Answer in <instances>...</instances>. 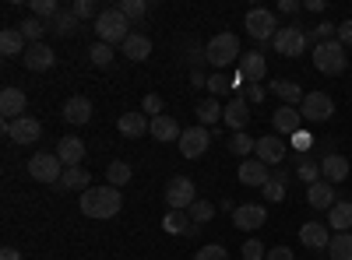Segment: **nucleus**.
<instances>
[{
    "label": "nucleus",
    "mask_w": 352,
    "mask_h": 260,
    "mask_svg": "<svg viewBox=\"0 0 352 260\" xmlns=\"http://www.w3.org/2000/svg\"><path fill=\"white\" fill-rule=\"evenodd\" d=\"M78 204H81V215L85 218H113V215H120V204H124V197L116 187H88L81 197H78Z\"/></svg>",
    "instance_id": "f257e3e1"
},
{
    "label": "nucleus",
    "mask_w": 352,
    "mask_h": 260,
    "mask_svg": "<svg viewBox=\"0 0 352 260\" xmlns=\"http://www.w3.org/2000/svg\"><path fill=\"white\" fill-rule=\"evenodd\" d=\"M204 56H208V64L215 71H226L229 64L240 60V36L236 32H219L204 43Z\"/></svg>",
    "instance_id": "f03ea898"
},
{
    "label": "nucleus",
    "mask_w": 352,
    "mask_h": 260,
    "mask_svg": "<svg viewBox=\"0 0 352 260\" xmlns=\"http://www.w3.org/2000/svg\"><path fill=\"white\" fill-rule=\"evenodd\" d=\"M96 36H99V43H106V46H116V43H127V36H131V21L124 18V11L120 8H106L99 18H96Z\"/></svg>",
    "instance_id": "7ed1b4c3"
},
{
    "label": "nucleus",
    "mask_w": 352,
    "mask_h": 260,
    "mask_svg": "<svg viewBox=\"0 0 352 260\" xmlns=\"http://www.w3.org/2000/svg\"><path fill=\"white\" fill-rule=\"evenodd\" d=\"M345 64H349V56H345V46H342L338 39L314 46V67H317L320 74H342Z\"/></svg>",
    "instance_id": "20e7f679"
},
{
    "label": "nucleus",
    "mask_w": 352,
    "mask_h": 260,
    "mask_svg": "<svg viewBox=\"0 0 352 260\" xmlns=\"http://www.w3.org/2000/svg\"><path fill=\"white\" fill-rule=\"evenodd\" d=\"M28 176L36 183H60L64 180V162L56 158V152H36L28 158Z\"/></svg>",
    "instance_id": "39448f33"
},
{
    "label": "nucleus",
    "mask_w": 352,
    "mask_h": 260,
    "mask_svg": "<svg viewBox=\"0 0 352 260\" xmlns=\"http://www.w3.org/2000/svg\"><path fill=\"white\" fill-rule=\"evenodd\" d=\"M243 25H247V36L250 39H257V43H272L278 32V18H275V11H268V8H250L247 11V18H243Z\"/></svg>",
    "instance_id": "423d86ee"
},
{
    "label": "nucleus",
    "mask_w": 352,
    "mask_h": 260,
    "mask_svg": "<svg viewBox=\"0 0 352 260\" xmlns=\"http://www.w3.org/2000/svg\"><path fill=\"white\" fill-rule=\"evenodd\" d=\"M310 36L303 32L300 25H285V28H278V36L272 39V46H275V53H282V56H303L307 49H310Z\"/></svg>",
    "instance_id": "0eeeda50"
},
{
    "label": "nucleus",
    "mask_w": 352,
    "mask_h": 260,
    "mask_svg": "<svg viewBox=\"0 0 352 260\" xmlns=\"http://www.w3.org/2000/svg\"><path fill=\"white\" fill-rule=\"evenodd\" d=\"M197 200V187L190 176H173L166 183V204L169 211H190V204Z\"/></svg>",
    "instance_id": "6e6552de"
},
{
    "label": "nucleus",
    "mask_w": 352,
    "mask_h": 260,
    "mask_svg": "<svg viewBox=\"0 0 352 260\" xmlns=\"http://www.w3.org/2000/svg\"><path fill=\"white\" fill-rule=\"evenodd\" d=\"M335 113V99L328 92H307L303 102H300V117L310 120V123H324Z\"/></svg>",
    "instance_id": "1a4fd4ad"
},
{
    "label": "nucleus",
    "mask_w": 352,
    "mask_h": 260,
    "mask_svg": "<svg viewBox=\"0 0 352 260\" xmlns=\"http://www.w3.org/2000/svg\"><path fill=\"white\" fill-rule=\"evenodd\" d=\"M4 134L14 144H36L43 137V123L36 117H21V120H4Z\"/></svg>",
    "instance_id": "9d476101"
},
{
    "label": "nucleus",
    "mask_w": 352,
    "mask_h": 260,
    "mask_svg": "<svg viewBox=\"0 0 352 260\" xmlns=\"http://www.w3.org/2000/svg\"><path fill=\"white\" fill-rule=\"evenodd\" d=\"M176 144H180L184 158H201L204 152H208V144H212V134H208V127H187Z\"/></svg>",
    "instance_id": "9b49d317"
},
{
    "label": "nucleus",
    "mask_w": 352,
    "mask_h": 260,
    "mask_svg": "<svg viewBox=\"0 0 352 260\" xmlns=\"http://www.w3.org/2000/svg\"><path fill=\"white\" fill-rule=\"evenodd\" d=\"M236 180L243 183V187H264L272 180V169L264 165L261 158H243L240 162V172H236Z\"/></svg>",
    "instance_id": "f8f14e48"
},
{
    "label": "nucleus",
    "mask_w": 352,
    "mask_h": 260,
    "mask_svg": "<svg viewBox=\"0 0 352 260\" xmlns=\"http://www.w3.org/2000/svg\"><path fill=\"white\" fill-rule=\"evenodd\" d=\"M25 106H28V95L21 88H14V84H8V88L0 92V113H4V120H21Z\"/></svg>",
    "instance_id": "ddd939ff"
},
{
    "label": "nucleus",
    "mask_w": 352,
    "mask_h": 260,
    "mask_svg": "<svg viewBox=\"0 0 352 260\" xmlns=\"http://www.w3.org/2000/svg\"><path fill=\"white\" fill-rule=\"evenodd\" d=\"M300 243L310 250H328L331 246V233L324 222H303L300 225Z\"/></svg>",
    "instance_id": "4468645a"
},
{
    "label": "nucleus",
    "mask_w": 352,
    "mask_h": 260,
    "mask_svg": "<svg viewBox=\"0 0 352 260\" xmlns=\"http://www.w3.org/2000/svg\"><path fill=\"white\" fill-rule=\"evenodd\" d=\"M56 158L64 162V169H78L85 162V141L81 137H60L56 141Z\"/></svg>",
    "instance_id": "2eb2a0df"
},
{
    "label": "nucleus",
    "mask_w": 352,
    "mask_h": 260,
    "mask_svg": "<svg viewBox=\"0 0 352 260\" xmlns=\"http://www.w3.org/2000/svg\"><path fill=\"white\" fill-rule=\"evenodd\" d=\"M21 64H25L28 71H50V67L56 64V53H53L46 43H36V46H28V49L21 53Z\"/></svg>",
    "instance_id": "dca6fc26"
},
{
    "label": "nucleus",
    "mask_w": 352,
    "mask_h": 260,
    "mask_svg": "<svg viewBox=\"0 0 352 260\" xmlns=\"http://www.w3.org/2000/svg\"><path fill=\"white\" fill-rule=\"evenodd\" d=\"M307 200H310L314 211H331V208L338 204V200H335V183L317 180L314 187H307Z\"/></svg>",
    "instance_id": "f3484780"
},
{
    "label": "nucleus",
    "mask_w": 352,
    "mask_h": 260,
    "mask_svg": "<svg viewBox=\"0 0 352 260\" xmlns=\"http://www.w3.org/2000/svg\"><path fill=\"white\" fill-rule=\"evenodd\" d=\"M264 165H278L285 158V141H278V134H268V137H257V152H254Z\"/></svg>",
    "instance_id": "a211bd4d"
},
{
    "label": "nucleus",
    "mask_w": 352,
    "mask_h": 260,
    "mask_svg": "<svg viewBox=\"0 0 352 260\" xmlns=\"http://www.w3.org/2000/svg\"><path fill=\"white\" fill-rule=\"evenodd\" d=\"M272 127H275V134H296V130H303V117H300V109L296 106H278L275 109V117H272Z\"/></svg>",
    "instance_id": "6ab92c4d"
},
{
    "label": "nucleus",
    "mask_w": 352,
    "mask_h": 260,
    "mask_svg": "<svg viewBox=\"0 0 352 260\" xmlns=\"http://www.w3.org/2000/svg\"><path fill=\"white\" fill-rule=\"evenodd\" d=\"M264 222H268V211H264V204H240L236 215H232V225L243 228V233H250V228H261Z\"/></svg>",
    "instance_id": "aec40b11"
},
{
    "label": "nucleus",
    "mask_w": 352,
    "mask_h": 260,
    "mask_svg": "<svg viewBox=\"0 0 352 260\" xmlns=\"http://www.w3.org/2000/svg\"><path fill=\"white\" fill-rule=\"evenodd\" d=\"M240 74H243V81H250V84H257V81L268 78V60H264L261 49H250V53L243 56V60H240Z\"/></svg>",
    "instance_id": "412c9836"
},
{
    "label": "nucleus",
    "mask_w": 352,
    "mask_h": 260,
    "mask_svg": "<svg viewBox=\"0 0 352 260\" xmlns=\"http://www.w3.org/2000/svg\"><path fill=\"white\" fill-rule=\"evenodd\" d=\"M345 176H349V158H345V155L328 152L324 158H320V180H328V183H342Z\"/></svg>",
    "instance_id": "4be33fe9"
},
{
    "label": "nucleus",
    "mask_w": 352,
    "mask_h": 260,
    "mask_svg": "<svg viewBox=\"0 0 352 260\" xmlns=\"http://www.w3.org/2000/svg\"><path fill=\"white\" fill-rule=\"evenodd\" d=\"M64 120L67 123H88V120H92V102H88L85 95H74V99H67L64 102Z\"/></svg>",
    "instance_id": "5701e85b"
},
{
    "label": "nucleus",
    "mask_w": 352,
    "mask_h": 260,
    "mask_svg": "<svg viewBox=\"0 0 352 260\" xmlns=\"http://www.w3.org/2000/svg\"><path fill=\"white\" fill-rule=\"evenodd\" d=\"M162 228H166L169 236H194V233H197V225L190 222L187 211H169V215L162 218Z\"/></svg>",
    "instance_id": "b1692460"
},
{
    "label": "nucleus",
    "mask_w": 352,
    "mask_h": 260,
    "mask_svg": "<svg viewBox=\"0 0 352 260\" xmlns=\"http://www.w3.org/2000/svg\"><path fill=\"white\" fill-rule=\"evenodd\" d=\"M148 134L155 137V141H162V144H169V141H180V123H176L173 117H166V113H162V117H155L152 120V127H148Z\"/></svg>",
    "instance_id": "393cba45"
},
{
    "label": "nucleus",
    "mask_w": 352,
    "mask_h": 260,
    "mask_svg": "<svg viewBox=\"0 0 352 260\" xmlns=\"http://www.w3.org/2000/svg\"><path fill=\"white\" fill-rule=\"evenodd\" d=\"M124 56H127V60H134V64L148 60V56H152V39H148V36L131 32V36H127V43H124Z\"/></svg>",
    "instance_id": "a878e982"
},
{
    "label": "nucleus",
    "mask_w": 352,
    "mask_h": 260,
    "mask_svg": "<svg viewBox=\"0 0 352 260\" xmlns=\"http://www.w3.org/2000/svg\"><path fill=\"white\" fill-rule=\"evenodd\" d=\"M250 123V113H247V99L243 95H236V99H232L229 106H226V127H232V130H243Z\"/></svg>",
    "instance_id": "bb28decb"
},
{
    "label": "nucleus",
    "mask_w": 352,
    "mask_h": 260,
    "mask_svg": "<svg viewBox=\"0 0 352 260\" xmlns=\"http://www.w3.org/2000/svg\"><path fill=\"white\" fill-rule=\"evenodd\" d=\"M116 127H120V134H124V137H131V141H134V137H141V134H148L152 120H144V113H124Z\"/></svg>",
    "instance_id": "cd10ccee"
},
{
    "label": "nucleus",
    "mask_w": 352,
    "mask_h": 260,
    "mask_svg": "<svg viewBox=\"0 0 352 260\" xmlns=\"http://www.w3.org/2000/svg\"><path fill=\"white\" fill-rule=\"evenodd\" d=\"M328 225L335 233H349L352 228V200H338V204L328 211Z\"/></svg>",
    "instance_id": "c85d7f7f"
},
{
    "label": "nucleus",
    "mask_w": 352,
    "mask_h": 260,
    "mask_svg": "<svg viewBox=\"0 0 352 260\" xmlns=\"http://www.w3.org/2000/svg\"><path fill=\"white\" fill-rule=\"evenodd\" d=\"M25 49H28V43L18 28H4V32H0V53L4 56H21Z\"/></svg>",
    "instance_id": "c756f323"
},
{
    "label": "nucleus",
    "mask_w": 352,
    "mask_h": 260,
    "mask_svg": "<svg viewBox=\"0 0 352 260\" xmlns=\"http://www.w3.org/2000/svg\"><path fill=\"white\" fill-rule=\"evenodd\" d=\"M272 92L282 99V106H296V102H303V88H300L296 81H289V78L275 81V84H272Z\"/></svg>",
    "instance_id": "7c9ffc66"
},
{
    "label": "nucleus",
    "mask_w": 352,
    "mask_h": 260,
    "mask_svg": "<svg viewBox=\"0 0 352 260\" xmlns=\"http://www.w3.org/2000/svg\"><path fill=\"white\" fill-rule=\"evenodd\" d=\"M50 28V21H43V18H25L21 25H18V32L25 36V43L28 46H36V43H43V32Z\"/></svg>",
    "instance_id": "2f4dec72"
},
{
    "label": "nucleus",
    "mask_w": 352,
    "mask_h": 260,
    "mask_svg": "<svg viewBox=\"0 0 352 260\" xmlns=\"http://www.w3.org/2000/svg\"><path fill=\"white\" fill-rule=\"evenodd\" d=\"M197 120H201V127H212V123L226 120V109L219 106V99H204L197 106Z\"/></svg>",
    "instance_id": "473e14b6"
},
{
    "label": "nucleus",
    "mask_w": 352,
    "mask_h": 260,
    "mask_svg": "<svg viewBox=\"0 0 352 260\" xmlns=\"http://www.w3.org/2000/svg\"><path fill=\"white\" fill-rule=\"evenodd\" d=\"M229 152H232V155H240V158H250V155L257 152V137H250L247 130L232 134V137H229Z\"/></svg>",
    "instance_id": "72a5a7b5"
},
{
    "label": "nucleus",
    "mask_w": 352,
    "mask_h": 260,
    "mask_svg": "<svg viewBox=\"0 0 352 260\" xmlns=\"http://www.w3.org/2000/svg\"><path fill=\"white\" fill-rule=\"evenodd\" d=\"M296 176H300L307 187H314V183L320 180V162H314L310 155H300V158H296Z\"/></svg>",
    "instance_id": "f704fd0d"
},
{
    "label": "nucleus",
    "mask_w": 352,
    "mask_h": 260,
    "mask_svg": "<svg viewBox=\"0 0 352 260\" xmlns=\"http://www.w3.org/2000/svg\"><path fill=\"white\" fill-rule=\"evenodd\" d=\"M131 176H134V172H131L127 162H109V165H106V183L116 187V190H120L124 183H131Z\"/></svg>",
    "instance_id": "c9c22d12"
},
{
    "label": "nucleus",
    "mask_w": 352,
    "mask_h": 260,
    "mask_svg": "<svg viewBox=\"0 0 352 260\" xmlns=\"http://www.w3.org/2000/svg\"><path fill=\"white\" fill-rule=\"evenodd\" d=\"M50 28H53L56 36H74V32H78V18H74V11H71V8L60 11V14L50 21Z\"/></svg>",
    "instance_id": "e433bc0d"
},
{
    "label": "nucleus",
    "mask_w": 352,
    "mask_h": 260,
    "mask_svg": "<svg viewBox=\"0 0 352 260\" xmlns=\"http://www.w3.org/2000/svg\"><path fill=\"white\" fill-rule=\"evenodd\" d=\"M60 187H64V190H81V193H85V190H88V169H81V165H78V169H64Z\"/></svg>",
    "instance_id": "4c0bfd02"
},
{
    "label": "nucleus",
    "mask_w": 352,
    "mask_h": 260,
    "mask_svg": "<svg viewBox=\"0 0 352 260\" xmlns=\"http://www.w3.org/2000/svg\"><path fill=\"white\" fill-rule=\"evenodd\" d=\"M331 260H352V233H338L328 246Z\"/></svg>",
    "instance_id": "58836bf2"
},
{
    "label": "nucleus",
    "mask_w": 352,
    "mask_h": 260,
    "mask_svg": "<svg viewBox=\"0 0 352 260\" xmlns=\"http://www.w3.org/2000/svg\"><path fill=\"white\" fill-rule=\"evenodd\" d=\"M232 88V78L226 74V71H215L212 78H208V92H212V99H219V95H226Z\"/></svg>",
    "instance_id": "ea45409f"
},
{
    "label": "nucleus",
    "mask_w": 352,
    "mask_h": 260,
    "mask_svg": "<svg viewBox=\"0 0 352 260\" xmlns=\"http://www.w3.org/2000/svg\"><path fill=\"white\" fill-rule=\"evenodd\" d=\"M190 222L194 225H204V222H212V215H215V208L208 204V200H194V204H190Z\"/></svg>",
    "instance_id": "a19ab883"
},
{
    "label": "nucleus",
    "mask_w": 352,
    "mask_h": 260,
    "mask_svg": "<svg viewBox=\"0 0 352 260\" xmlns=\"http://www.w3.org/2000/svg\"><path fill=\"white\" fill-rule=\"evenodd\" d=\"M120 11H124L127 21H141L148 14V4H144V0H120Z\"/></svg>",
    "instance_id": "79ce46f5"
},
{
    "label": "nucleus",
    "mask_w": 352,
    "mask_h": 260,
    "mask_svg": "<svg viewBox=\"0 0 352 260\" xmlns=\"http://www.w3.org/2000/svg\"><path fill=\"white\" fill-rule=\"evenodd\" d=\"M56 14H60V8H56V0H32V18L53 21Z\"/></svg>",
    "instance_id": "37998d69"
},
{
    "label": "nucleus",
    "mask_w": 352,
    "mask_h": 260,
    "mask_svg": "<svg viewBox=\"0 0 352 260\" xmlns=\"http://www.w3.org/2000/svg\"><path fill=\"white\" fill-rule=\"evenodd\" d=\"M88 56H92V64H96V67H109V64H113V46L96 43L92 49H88Z\"/></svg>",
    "instance_id": "c03bdc74"
},
{
    "label": "nucleus",
    "mask_w": 352,
    "mask_h": 260,
    "mask_svg": "<svg viewBox=\"0 0 352 260\" xmlns=\"http://www.w3.org/2000/svg\"><path fill=\"white\" fill-rule=\"evenodd\" d=\"M71 11H74V18H78V21H81V18H99V14H102L96 0H74Z\"/></svg>",
    "instance_id": "a18cd8bd"
},
{
    "label": "nucleus",
    "mask_w": 352,
    "mask_h": 260,
    "mask_svg": "<svg viewBox=\"0 0 352 260\" xmlns=\"http://www.w3.org/2000/svg\"><path fill=\"white\" fill-rule=\"evenodd\" d=\"M261 193H264V200H272V204H278V200H285V183H278L275 176L261 187Z\"/></svg>",
    "instance_id": "49530a36"
},
{
    "label": "nucleus",
    "mask_w": 352,
    "mask_h": 260,
    "mask_svg": "<svg viewBox=\"0 0 352 260\" xmlns=\"http://www.w3.org/2000/svg\"><path fill=\"white\" fill-rule=\"evenodd\" d=\"M194 260H229V253H226L222 243H212V246H201V250L194 253Z\"/></svg>",
    "instance_id": "de8ad7c7"
},
{
    "label": "nucleus",
    "mask_w": 352,
    "mask_h": 260,
    "mask_svg": "<svg viewBox=\"0 0 352 260\" xmlns=\"http://www.w3.org/2000/svg\"><path fill=\"white\" fill-rule=\"evenodd\" d=\"M240 253H243V260H264V257H268V250H264L261 239H247Z\"/></svg>",
    "instance_id": "09e8293b"
},
{
    "label": "nucleus",
    "mask_w": 352,
    "mask_h": 260,
    "mask_svg": "<svg viewBox=\"0 0 352 260\" xmlns=\"http://www.w3.org/2000/svg\"><path fill=\"white\" fill-rule=\"evenodd\" d=\"M141 113H152V120L162 117V95L148 92V95H144V102H141Z\"/></svg>",
    "instance_id": "8fccbe9b"
},
{
    "label": "nucleus",
    "mask_w": 352,
    "mask_h": 260,
    "mask_svg": "<svg viewBox=\"0 0 352 260\" xmlns=\"http://www.w3.org/2000/svg\"><path fill=\"white\" fill-rule=\"evenodd\" d=\"M310 144H314V137H310L307 130H296V134H292V148H296L300 155H307V148H310Z\"/></svg>",
    "instance_id": "3c124183"
},
{
    "label": "nucleus",
    "mask_w": 352,
    "mask_h": 260,
    "mask_svg": "<svg viewBox=\"0 0 352 260\" xmlns=\"http://www.w3.org/2000/svg\"><path fill=\"white\" fill-rule=\"evenodd\" d=\"M187 60H190V71H197V64H208V56H204V49H201V46H194V43H190Z\"/></svg>",
    "instance_id": "603ef678"
},
{
    "label": "nucleus",
    "mask_w": 352,
    "mask_h": 260,
    "mask_svg": "<svg viewBox=\"0 0 352 260\" xmlns=\"http://www.w3.org/2000/svg\"><path fill=\"white\" fill-rule=\"evenodd\" d=\"M264 260H296V253H292L289 246H272Z\"/></svg>",
    "instance_id": "864d4df0"
},
{
    "label": "nucleus",
    "mask_w": 352,
    "mask_h": 260,
    "mask_svg": "<svg viewBox=\"0 0 352 260\" xmlns=\"http://www.w3.org/2000/svg\"><path fill=\"white\" fill-rule=\"evenodd\" d=\"M338 43H342V46H345V49H349V46H352V18H349V21H342V25H338Z\"/></svg>",
    "instance_id": "5fc2aeb1"
},
{
    "label": "nucleus",
    "mask_w": 352,
    "mask_h": 260,
    "mask_svg": "<svg viewBox=\"0 0 352 260\" xmlns=\"http://www.w3.org/2000/svg\"><path fill=\"white\" fill-rule=\"evenodd\" d=\"M190 88H208V78L201 71H190Z\"/></svg>",
    "instance_id": "6e6d98bb"
},
{
    "label": "nucleus",
    "mask_w": 352,
    "mask_h": 260,
    "mask_svg": "<svg viewBox=\"0 0 352 260\" xmlns=\"http://www.w3.org/2000/svg\"><path fill=\"white\" fill-rule=\"evenodd\" d=\"M278 11H282V14H296V11H300V0H282Z\"/></svg>",
    "instance_id": "4d7b16f0"
},
{
    "label": "nucleus",
    "mask_w": 352,
    "mask_h": 260,
    "mask_svg": "<svg viewBox=\"0 0 352 260\" xmlns=\"http://www.w3.org/2000/svg\"><path fill=\"white\" fill-rule=\"evenodd\" d=\"M247 95H250V102H261V99H264V88H261V84H250Z\"/></svg>",
    "instance_id": "13d9d810"
},
{
    "label": "nucleus",
    "mask_w": 352,
    "mask_h": 260,
    "mask_svg": "<svg viewBox=\"0 0 352 260\" xmlns=\"http://www.w3.org/2000/svg\"><path fill=\"white\" fill-rule=\"evenodd\" d=\"M0 260H21V253L14 246H4V250H0Z\"/></svg>",
    "instance_id": "bf43d9fd"
},
{
    "label": "nucleus",
    "mask_w": 352,
    "mask_h": 260,
    "mask_svg": "<svg viewBox=\"0 0 352 260\" xmlns=\"http://www.w3.org/2000/svg\"><path fill=\"white\" fill-rule=\"evenodd\" d=\"M307 11H324V0H307Z\"/></svg>",
    "instance_id": "052dcab7"
}]
</instances>
